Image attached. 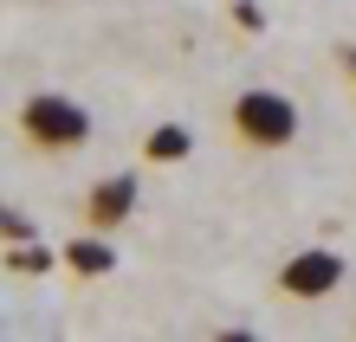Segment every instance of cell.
Here are the masks:
<instances>
[{
    "instance_id": "cell-1",
    "label": "cell",
    "mask_w": 356,
    "mask_h": 342,
    "mask_svg": "<svg viewBox=\"0 0 356 342\" xmlns=\"http://www.w3.org/2000/svg\"><path fill=\"white\" fill-rule=\"evenodd\" d=\"M19 130H26V142L65 155V148H85L91 142V117H85V103H72V97H58V91H39V97L19 103Z\"/></svg>"
},
{
    "instance_id": "cell-2",
    "label": "cell",
    "mask_w": 356,
    "mask_h": 342,
    "mask_svg": "<svg viewBox=\"0 0 356 342\" xmlns=\"http://www.w3.org/2000/svg\"><path fill=\"white\" fill-rule=\"evenodd\" d=\"M234 130L253 148H285L291 136H298V103H291L285 91H240L234 97Z\"/></svg>"
},
{
    "instance_id": "cell-3",
    "label": "cell",
    "mask_w": 356,
    "mask_h": 342,
    "mask_svg": "<svg viewBox=\"0 0 356 342\" xmlns=\"http://www.w3.org/2000/svg\"><path fill=\"white\" fill-rule=\"evenodd\" d=\"M279 284H285V297H330L343 284V259L330 246H311V252H298V259H285Z\"/></svg>"
},
{
    "instance_id": "cell-4",
    "label": "cell",
    "mask_w": 356,
    "mask_h": 342,
    "mask_svg": "<svg viewBox=\"0 0 356 342\" xmlns=\"http://www.w3.org/2000/svg\"><path fill=\"white\" fill-rule=\"evenodd\" d=\"M136 194H143V187H136V175H104V181L91 187V200H85L91 226H97V232H117V226L136 213Z\"/></svg>"
},
{
    "instance_id": "cell-5",
    "label": "cell",
    "mask_w": 356,
    "mask_h": 342,
    "mask_svg": "<svg viewBox=\"0 0 356 342\" xmlns=\"http://www.w3.org/2000/svg\"><path fill=\"white\" fill-rule=\"evenodd\" d=\"M143 155H149V162H162V168H169V162H188V155H195V136H188L181 123H156V130H149V142H143Z\"/></svg>"
},
{
    "instance_id": "cell-6",
    "label": "cell",
    "mask_w": 356,
    "mask_h": 342,
    "mask_svg": "<svg viewBox=\"0 0 356 342\" xmlns=\"http://www.w3.org/2000/svg\"><path fill=\"white\" fill-rule=\"evenodd\" d=\"M65 265L78 277H104V271H117V252H111V239H72L65 246Z\"/></svg>"
},
{
    "instance_id": "cell-7",
    "label": "cell",
    "mask_w": 356,
    "mask_h": 342,
    "mask_svg": "<svg viewBox=\"0 0 356 342\" xmlns=\"http://www.w3.org/2000/svg\"><path fill=\"white\" fill-rule=\"evenodd\" d=\"M7 265L13 271H52V252L39 239H26V246H7Z\"/></svg>"
},
{
    "instance_id": "cell-8",
    "label": "cell",
    "mask_w": 356,
    "mask_h": 342,
    "mask_svg": "<svg viewBox=\"0 0 356 342\" xmlns=\"http://www.w3.org/2000/svg\"><path fill=\"white\" fill-rule=\"evenodd\" d=\"M0 226H7V246H26L33 239V220H26V213H13V207L0 213Z\"/></svg>"
},
{
    "instance_id": "cell-9",
    "label": "cell",
    "mask_w": 356,
    "mask_h": 342,
    "mask_svg": "<svg viewBox=\"0 0 356 342\" xmlns=\"http://www.w3.org/2000/svg\"><path fill=\"white\" fill-rule=\"evenodd\" d=\"M234 19H240L246 33H259V26H266V13H259V0H234Z\"/></svg>"
},
{
    "instance_id": "cell-10",
    "label": "cell",
    "mask_w": 356,
    "mask_h": 342,
    "mask_svg": "<svg viewBox=\"0 0 356 342\" xmlns=\"http://www.w3.org/2000/svg\"><path fill=\"white\" fill-rule=\"evenodd\" d=\"M337 65H343V71L356 78V46H337Z\"/></svg>"
}]
</instances>
